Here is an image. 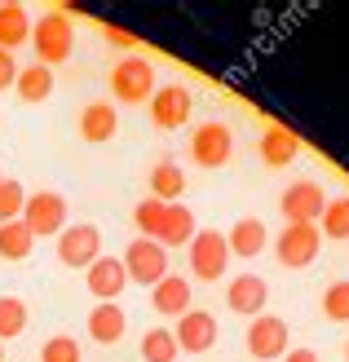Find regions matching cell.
Here are the masks:
<instances>
[{"instance_id":"37","label":"cell","mask_w":349,"mask_h":362,"mask_svg":"<svg viewBox=\"0 0 349 362\" xmlns=\"http://www.w3.org/2000/svg\"><path fill=\"white\" fill-rule=\"evenodd\" d=\"M0 181H5V173H0Z\"/></svg>"},{"instance_id":"21","label":"cell","mask_w":349,"mask_h":362,"mask_svg":"<svg viewBox=\"0 0 349 362\" xmlns=\"http://www.w3.org/2000/svg\"><path fill=\"white\" fill-rule=\"evenodd\" d=\"M181 194H186V173H181L173 159H159V164L151 168V199H159V204H177Z\"/></svg>"},{"instance_id":"8","label":"cell","mask_w":349,"mask_h":362,"mask_svg":"<svg viewBox=\"0 0 349 362\" xmlns=\"http://www.w3.org/2000/svg\"><path fill=\"white\" fill-rule=\"evenodd\" d=\"M323 204H327V194H323L319 181H292L283 190V199H279L287 226H314L323 216Z\"/></svg>"},{"instance_id":"36","label":"cell","mask_w":349,"mask_h":362,"mask_svg":"<svg viewBox=\"0 0 349 362\" xmlns=\"http://www.w3.org/2000/svg\"><path fill=\"white\" fill-rule=\"evenodd\" d=\"M0 362H5V345H0Z\"/></svg>"},{"instance_id":"20","label":"cell","mask_w":349,"mask_h":362,"mask_svg":"<svg viewBox=\"0 0 349 362\" xmlns=\"http://www.w3.org/2000/svg\"><path fill=\"white\" fill-rule=\"evenodd\" d=\"M128 332V318L120 305H98V310H88V336L98 340V345H120V336Z\"/></svg>"},{"instance_id":"24","label":"cell","mask_w":349,"mask_h":362,"mask_svg":"<svg viewBox=\"0 0 349 362\" xmlns=\"http://www.w3.org/2000/svg\"><path fill=\"white\" fill-rule=\"evenodd\" d=\"M31 230L23 221H5L0 226V261H27L31 257Z\"/></svg>"},{"instance_id":"19","label":"cell","mask_w":349,"mask_h":362,"mask_svg":"<svg viewBox=\"0 0 349 362\" xmlns=\"http://www.w3.org/2000/svg\"><path fill=\"white\" fill-rule=\"evenodd\" d=\"M297 155H301V141H297V133H287L283 124H270L261 133V159L270 168H287Z\"/></svg>"},{"instance_id":"5","label":"cell","mask_w":349,"mask_h":362,"mask_svg":"<svg viewBox=\"0 0 349 362\" xmlns=\"http://www.w3.org/2000/svg\"><path fill=\"white\" fill-rule=\"evenodd\" d=\"M230 265V247H226V234L222 230H199L190 239V274L204 279V283H217Z\"/></svg>"},{"instance_id":"22","label":"cell","mask_w":349,"mask_h":362,"mask_svg":"<svg viewBox=\"0 0 349 362\" xmlns=\"http://www.w3.org/2000/svg\"><path fill=\"white\" fill-rule=\"evenodd\" d=\"M13 88H18V98L31 102V106H35V102H49V98H53V71L40 66V62H31V66L18 71Z\"/></svg>"},{"instance_id":"3","label":"cell","mask_w":349,"mask_h":362,"mask_svg":"<svg viewBox=\"0 0 349 362\" xmlns=\"http://www.w3.org/2000/svg\"><path fill=\"white\" fill-rule=\"evenodd\" d=\"M23 226L31 230V239H45V234H62L67 230V199L58 190H35L23 204Z\"/></svg>"},{"instance_id":"12","label":"cell","mask_w":349,"mask_h":362,"mask_svg":"<svg viewBox=\"0 0 349 362\" xmlns=\"http://www.w3.org/2000/svg\"><path fill=\"white\" fill-rule=\"evenodd\" d=\"M173 340H177L181 354H208V349L217 345V318L204 314V310L181 314L177 327H173Z\"/></svg>"},{"instance_id":"26","label":"cell","mask_w":349,"mask_h":362,"mask_svg":"<svg viewBox=\"0 0 349 362\" xmlns=\"http://www.w3.org/2000/svg\"><path fill=\"white\" fill-rule=\"evenodd\" d=\"M27 332V305L18 296H0V345Z\"/></svg>"},{"instance_id":"30","label":"cell","mask_w":349,"mask_h":362,"mask_svg":"<svg viewBox=\"0 0 349 362\" xmlns=\"http://www.w3.org/2000/svg\"><path fill=\"white\" fill-rule=\"evenodd\" d=\"M80 345H76V336H49L45 340V349H40V362H80Z\"/></svg>"},{"instance_id":"2","label":"cell","mask_w":349,"mask_h":362,"mask_svg":"<svg viewBox=\"0 0 349 362\" xmlns=\"http://www.w3.org/2000/svg\"><path fill=\"white\" fill-rule=\"evenodd\" d=\"M111 98L115 102H146L155 98V62H146L142 53H128L111 66Z\"/></svg>"},{"instance_id":"27","label":"cell","mask_w":349,"mask_h":362,"mask_svg":"<svg viewBox=\"0 0 349 362\" xmlns=\"http://www.w3.org/2000/svg\"><path fill=\"white\" fill-rule=\"evenodd\" d=\"M164 208H168V204H159V199H151V194H146L142 204L133 208V226H137V234H142V239H159Z\"/></svg>"},{"instance_id":"32","label":"cell","mask_w":349,"mask_h":362,"mask_svg":"<svg viewBox=\"0 0 349 362\" xmlns=\"http://www.w3.org/2000/svg\"><path fill=\"white\" fill-rule=\"evenodd\" d=\"M13 80H18V62H13V53L0 49V88H13Z\"/></svg>"},{"instance_id":"15","label":"cell","mask_w":349,"mask_h":362,"mask_svg":"<svg viewBox=\"0 0 349 362\" xmlns=\"http://www.w3.org/2000/svg\"><path fill=\"white\" fill-rule=\"evenodd\" d=\"M265 300H270V287H265V279H256V274H239L226 287V305L234 314H244V318H256L265 310Z\"/></svg>"},{"instance_id":"14","label":"cell","mask_w":349,"mask_h":362,"mask_svg":"<svg viewBox=\"0 0 349 362\" xmlns=\"http://www.w3.org/2000/svg\"><path fill=\"white\" fill-rule=\"evenodd\" d=\"M226 247H230V257H244V261L261 257V252L270 247L265 221H261V216H239V221L230 226V234H226Z\"/></svg>"},{"instance_id":"31","label":"cell","mask_w":349,"mask_h":362,"mask_svg":"<svg viewBox=\"0 0 349 362\" xmlns=\"http://www.w3.org/2000/svg\"><path fill=\"white\" fill-rule=\"evenodd\" d=\"M323 314L332 322H349V283H332L323 292Z\"/></svg>"},{"instance_id":"6","label":"cell","mask_w":349,"mask_h":362,"mask_svg":"<svg viewBox=\"0 0 349 362\" xmlns=\"http://www.w3.org/2000/svg\"><path fill=\"white\" fill-rule=\"evenodd\" d=\"M120 261H124L128 283H142V287H155L164 274H168V252H164L155 239H133Z\"/></svg>"},{"instance_id":"7","label":"cell","mask_w":349,"mask_h":362,"mask_svg":"<svg viewBox=\"0 0 349 362\" xmlns=\"http://www.w3.org/2000/svg\"><path fill=\"white\" fill-rule=\"evenodd\" d=\"M98 257H102V230L98 226L80 221V226H67L58 234V261L67 269H88Z\"/></svg>"},{"instance_id":"11","label":"cell","mask_w":349,"mask_h":362,"mask_svg":"<svg viewBox=\"0 0 349 362\" xmlns=\"http://www.w3.org/2000/svg\"><path fill=\"white\" fill-rule=\"evenodd\" d=\"M190 106H195V98H190L186 84H164L151 98V124L173 133V129H181V124H190Z\"/></svg>"},{"instance_id":"17","label":"cell","mask_w":349,"mask_h":362,"mask_svg":"<svg viewBox=\"0 0 349 362\" xmlns=\"http://www.w3.org/2000/svg\"><path fill=\"white\" fill-rule=\"evenodd\" d=\"M151 305H155L159 314H168V318L190 314V283L181 279V274H164V279L151 287Z\"/></svg>"},{"instance_id":"34","label":"cell","mask_w":349,"mask_h":362,"mask_svg":"<svg viewBox=\"0 0 349 362\" xmlns=\"http://www.w3.org/2000/svg\"><path fill=\"white\" fill-rule=\"evenodd\" d=\"M283 362H319V354H314V349H287Z\"/></svg>"},{"instance_id":"35","label":"cell","mask_w":349,"mask_h":362,"mask_svg":"<svg viewBox=\"0 0 349 362\" xmlns=\"http://www.w3.org/2000/svg\"><path fill=\"white\" fill-rule=\"evenodd\" d=\"M345 362H349V340H345Z\"/></svg>"},{"instance_id":"1","label":"cell","mask_w":349,"mask_h":362,"mask_svg":"<svg viewBox=\"0 0 349 362\" xmlns=\"http://www.w3.org/2000/svg\"><path fill=\"white\" fill-rule=\"evenodd\" d=\"M31 49H35V62L40 66H58L71 58V49H76V27H71V18L62 9H49L40 23H31Z\"/></svg>"},{"instance_id":"13","label":"cell","mask_w":349,"mask_h":362,"mask_svg":"<svg viewBox=\"0 0 349 362\" xmlns=\"http://www.w3.org/2000/svg\"><path fill=\"white\" fill-rule=\"evenodd\" d=\"M84 283H88V292L98 296V305H115V300H120V292L128 287L124 261H120V257H98L93 265H88Z\"/></svg>"},{"instance_id":"10","label":"cell","mask_w":349,"mask_h":362,"mask_svg":"<svg viewBox=\"0 0 349 362\" xmlns=\"http://www.w3.org/2000/svg\"><path fill=\"white\" fill-rule=\"evenodd\" d=\"M248 354L256 362H274V358H283L287 354V322L283 318H274V314H256L252 318V327H248Z\"/></svg>"},{"instance_id":"29","label":"cell","mask_w":349,"mask_h":362,"mask_svg":"<svg viewBox=\"0 0 349 362\" xmlns=\"http://www.w3.org/2000/svg\"><path fill=\"white\" fill-rule=\"evenodd\" d=\"M23 204H27L23 181L5 177V181H0V226H5V221H23Z\"/></svg>"},{"instance_id":"4","label":"cell","mask_w":349,"mask_h":362,"mask_svg":"<svg viewBox=\"0 0 349 362\" xmlns=\"http://www.w3.org/2000/svg\"><path fill=\"white\" fill-rule=\"evenodd\" d=\"M230 155H234V133L222 119H208L190 133V159L199 168H226Z\"/></svg>"},{"instance_id":"33","label":"cell","mask_w":349,"mask_h":362,"mask_svg":"<svg viewBox=\"0 0 349 362\" xmlns=\"http://www.w3.org/2000/svg\"><path fill=\"white\" fill-rule=\"evenodd\" d=\"M106 40H111V45H120V49H133V35H128V31H120V27H106Z\"/></svg>"},{"instance_id":"18","label":"cell","mask_w":349,"mask_h":362,"mask_svg":"<svg viewBox=\"0 0 349 362\" xmlns=\"http://www.w3.org/2000/svg\"><path fill=\"white\" fill-rule=\"evenodd\" d=\"M199 234V226H195V212L186 208V204H168L164 208V226H159V247H181V243H190Z\"/></svg>"},{"instance_id":"23","label":"cell","mask_w":349,"mask_h":362,"mask_svg":"<svg viewBox=\"0 0 349 362\" xmlns=\"http://www.w3.org/2000/svg\"><path fill=\"white\" fill-rule=\"evenodd\" d=\"M31 40V18L23 5H0V49L13 53L18 45Z\"/></svg>"},{"instance_id":"28","label":"cell","mask_w":349,"mask_h":362,"mask_svg":"<svg viewBox=\"0 0 349 362\" xmlns=\"http://www.w3.org/2000/svg\"><path fill=\"white\" fill-rule=\"evenodd\" d=\"M319 221H323L319 234H327V239H349V199H327Z\"/></svg>"},{"instance_id":"25","label":"cell","mask_w":349,"mask_h":362,"mask_svg":"<svg viewBox=\"0 0 349 362\" xmlns=\"http://www.w3.org/2000/svg\"><path fill=\"white\" fill-rule=\"evenodd\" d=\"M177 340L168 327H151L142 336V362H177Z\"/></svg>"},{"instance_id":"16","label":"cell","mask_w":349,"mask_h":362,"mask_svg":"<svg viewBox=\"0 0 349 362\" xmlns=\"http://www.w3.org/2000/svg\"><path fill=\"white\" fill-rule=\"evenodd\" d=\"M120 133V115L111 102H88L80 111V137L88 141V146H102V141H111Z\"/></svg>"},{"instance_id":"9","label":"cell","mask_w":349,"mask_h":362,"mask_svg":"<svg viewBox=\"0 0 349 362\" xmlns=\"http://www.w3.org/2000/svg\"><path fill=\"white\" fill-rule=\"evenodd\" d=\"M319 247H323L319 226H283V234L274 239V257H279L287 269H305L319 257Z\"/></svg>"}]
</instances>
